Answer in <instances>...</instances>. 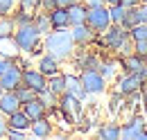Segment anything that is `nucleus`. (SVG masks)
Instances as JSON below:
<instances>
[{"mask_svg": "<svg viewBox=\"0 0 147 140\" xmlns=\"http://www.w3.org/2000/svg\"><path fill=\"white\" fill-rule=\"evenodd\" d=\"M109 16H111V23H115V25H120L125 16H127V7H122V5H111L109 7Z\"/></svg>", "mask_w": 147, "mask_h": 140, "instance_id": "nucleus-26", "label": "nucleus"}, {"mask_svg": "<svg viewBox=\"0 0 147 140\" xmlns=\"http://www.w3.org/2000/svg\"><path fill=\"white\" fill-rule=\"evenodd\" d=\"M104 2H107V5H109V7H111V5H120L122 0H104Z\"/></svg>", "mask_w": 147, "mask_h": 140, "instance_id": "nucleus-41", "label": "nucleus"}, {"mask_svg": "<svg viewBox=\"0 0 147 140\" xmlns=\"http://www.w3.org/2000/svg\"><path fill=\"white\" fill-rule=\"evenodd\" d=\"M20 84H23V70H20L18 66H16V61H14L11 68H7L0 75V88H2V90H16Z\"/></svg>", "mask_w": 147, "mask_h": 140, "instance_id": "nucleus-7", "label": "nucleus"}, {"mask_svg": "<svg viewBox=\"0 0 147 140\" xmlns=\"http://www.w3.org/2000/svg\"><path fill=\"white\" fill-rule=\"evenodd\" d=\"M143 81H145V77H143V75L127 72V75L118 81V93H120V95H134L138 88L143 86Z\"/></svg>", "mask_w": 147, "mask_h": 140, "instance_id": "nucleus-10", "label": "nucleus"}, {"mask_svg": "<svg viewBox=\"0 0 147 140\" xmlns=\"http://www.w3.org/2000/svg\"><path fill=\"white\" fill-rule=\"evenodd\" d=\"M18 52L20 50H18V45H16V41H14V36H0V57L14 59Z\"/></svg>", "mask_w": 147, "mask_h": 140, "instance_id": "nucleus-22", "label": "nucleus"}, {"mask_svg": "<svg viewBox=\"0 0 147 140\" xmlns=\"http://www.w3.org/2000/svg\"><path fill=\"white\" fill-rule=\"evenodd\" d=\"M120 5H122V7H136V5H138V0H122V2H120Z\"/></svg>", "mask_w": 147, "mask_h": 140, "instance_id": "nucleus-39", "label": "nucleus"}, {"mask_svg": "<svg viewBox=\"0 0 147 140\" xmlns=\"http://www.w3.org/2000/svg\"><path fill=\"white\" fill-rule=\"evenodd\" d=\"M23 84L25 86H30L34 93H43L45 88H48V77L41 72V70H23Z\"/></svg>", "mask_w": 147, "mask_h": 140, "instance_id": "nucleus-8", "label": "nucleus"}, {"mask_svg": "<svg viewBox=\"0 0 147 140\" xmlns=\"http://www.w3.org/2000/svg\"><path fill=\"white\" fill-rule=\"evenodd\" d=\"M38 100L43 102V106H45V108H55L57 102H59V95H55L52 90H48V88H45L43 93H38Z\"/></svg>", "mask_w": 147, "mask_h": 140, "instance_id": "nucleus-29", "label": "nucleus"}, {"mask_svg": "<svg viewBox=\"0 0 147 140\" xmlns=\"http://www.w3.org/2000/svg\"><path fill=\"white\" fill-rule=\"evenodd\" d=\"M48 18H50L52 30L70 27V23H68V9H66V7H55V9H50V11H48Z\"/></svg>", "mask_w": 147, "mask_h": 140, "instance_id": "nucleus-16", "label": "nucleus"}, {"mask_svg": "<svg viewBox=\"0 0 147 140\" xmlns=\"http://www.w3.org/2000/svg\"><path fill=\"white\" fill-rule=\"evenodd\" d=\"M11 9H14V0H0V18L11 16Z\"/></svg>", "mask_w": 147, "mask_h": 140, "instance_id": "nucleus-33", "label": "nucleus"}, {"mask_svg": "<svg viewBox=\"0 0 147 140\" xmlns=\"http://www.w3.org/2000/svg\"><path fill=\"white\" fill-rule=\"evenodd\" d=\"M0 93H2V88H0Z\"/></svg>", "mask_w": 147, "mask_h": 140, "instance_id": "nucleus-42", "label": "nucleus"}, {"mask_svg": "<svg viewBox=\"0 0 147 140\" xmlns=\"http://www.w3.org/2000/svg\"><path fill=\"white\" fill-rule=\"evenodd\" d=\"M118 108H120V93L113 95L111 102H109V111H111V113H118Z\"/></svg>", "mask_w": 147, "mask_h": 140, "instance_id": "nucleus-35", "label": "nucleus"}, {"mask_svg": "<svg viewBox=\"0 0 147 140\" xmlns=\"http://www.w3.org/2000/svg\"><path fill=\"white\" fill-rule=\"evenodd\" d=\"M122 68L127 70V72H136V75L147 77V63H145V59L138 57V54H127L122 59Z\"/></svg>", "mask_w": 147, "mask_h": 140, "instance_id": "nucleus-14", "label": "nucleus"}, {"mask_svg": "<svg viewBox=\"0 0 147 140\" xmlns=\"http://www.w3.org/2000/svg\"><path fill=\"white\" fill-rule=\"evenodd\" d=\"M43 45H45L48 54H52V57H55V59H59V61L70 59V57H73V52H75L73 34H70L66 27L48 32V34H45V41H43Z\"/></svg>", "mask_w": 147, "mask_h": 140, "instance_id": "nucleus-1", "label": "nucleus"}, {"mask_svg": "<svg viewBox=\"0 0 147 140\" xmlns=\"http://www.w3.org/2000/svg\"><path fill=\"white\" fill-rule=\"evenodd\" d=\"M38 70L45 75V77H50V75H57L59 72V59H55L52 54H43L41 59H38Z\"/></svg>", "mask_w": 147, "mask_h": 140, "instance_id": "nucleus-20", "label": "nucleus"}, {"mask_svg": "<svg viewBox=\"0 0 147 140\" xmlns=\"http://www.w3.org/2000/svg\"><path fill=\"white\" fill-rule=\"evenodd\" d=\"M7 129H9V124L5 120V115L0 113V136H7Z\"/></svg>", "mask_w": 147, "mask_h": 140, "instance_id": "nucleus-37", "label": "nucleus"}, {"mask_svg": "<svg viewBox=\"0 0 147 140\" xmlns=\"http://www.w3.org/2000/svg\"><path fill=\"white\" fill-rule=\"evenodd\" d=\"M97 57L95 54H79V59H77V66L82 70H93V68H97Z\"/></svg>", "mask_w": 147, "mask_h": 140, "instance_id": "nucleus-27", "label": "nucleus"}, {"mask_svg": "<svg viewBox=\"0 0 147 140\" xmlns=\"http://www.w3.org/2000/svg\"><path fill=\"white\" fill-rule=\"evenodd\" d=\"M20 108V100L16 97L14 90H2L0 93V113L2 115H11Z\"/></svg>", "mask_w": 147, "mask_h": 140, "instance_id": "nucleus-12", "label": "nucleus"}, {"mask_svg": "<svg viewBox=\"0 0 147 140\" xmlns=\"http://www.w3.org/2000/svg\"><path fill=\"white\" fill-rule=\"evenodd\" d=\"M129 38H134V41H147V25L145 23L131 25L129 27Z\"/></svg>", "mask_w": 147, "mask_h": 140, "instance_id": "nucleus-28", "label": "nucleus"}, {"mask_svg": "<svg viewBox=\"0 0 147 140\" xmlns=\"http://www.w3.org/2000/svg\"><path fill=\"white\" fill-rule=\"evenodd\" d=\"M57 108L61 111V115H63V120L68 124H75L79 120V115H82V100H77L75 95L70 93H61L59 95V102H57Z\"/></svg>", "mask_w": 147, "mask_h": 140, "instance_id": "nucleus-4", "label": "nucleus"}, {"mask_svg": "<svg viewBox=\"0 0 147 140\" xmlns=\"http://www.w3.org/2000/svg\"><path fill=\"white\" fill-rule=\"evenodd\" d=\"M97 5H104V0H86V7H97Z\"/></svg>", "mask_w": 147, "mask_h": 140, "instance_id": "nucleus-40", "label": "nucleus"}, {"mask_svg": "<svg viewBox=\"0 0 147 140\" xmlns=\"http://www.w3.org/2000/svg\"><path fill=\"white\" fill-rule=\"evenodd\" d=\"M14 41H16V45H18L20 52H38V48H41V32L36 30V25L30 20V23H23V25H16V30H14Z\"/></svg>", "mask_w": 147, "mask_h": 140, "instance_id": "nucleus-2", "label": "nucleus"}, {"mask_svg": "<svg viewBox=\"0 0 147 140\" xmlns=\"http://www.w3.org/2000/svg\"><path fill=\"white\" fill-rule=\"evenodd\" d=\"M20 108L25 111V115H27L30 120H38V118H43V115H45V111H48V108L43 106V102L38 100V95L34 97V100H30V102H23Z\"/></svg>", "mask_w": 147, "mask_h": 140, "instance_id": "nucleus-15", "label": "nucleus"}, {"mask_svg": "<svg viewBox=\"0 0 147 140\" xmlns=\"http://www.w3.org/2000/svg\"><path fill=\"white\" fill-rule=\"evenodd\" d=\"M97 70H100V75L104 79H109V77H113V72H115V63L113 61H102V63H97Z\"/></svg>", "mask_w": 147, "mask_h": 140, "instance_id": "nucleus-31", "label": "nucleus"}, {"mask_svg": "<svg viewBox=\"0 0 147 140\" xmlns=\"http://www.w3.org/2000/svg\"><path fill=\"white\" fill-rule=\"evenodd\" d=\"M30 129H32V133H34L36 138H48V136L52 133V122L43 115V118H38V120H32Z\"/></svg>", "mask_w": 147, "mask_h": 140, "instance_id": "nucleus-21", "label": "nucleus"}, {"mask_svg": "<svg viewBox=\"0 0 147 140\" xmlns=\"http://www.w3.org/2000/svg\"><path fill=\"white\" fill-rule=\"evenodd\" d=\"M38 7H41V0H20V11H25V14L34 16V11Z\"/></svg>", "mask_w": 147, "mask_h": 140, "instance_id": "nucleus-32", "label": "nucleus"}, {"mask_svg": "<svg viewBox=\"0 0 147 140\" xmlns=\"http://www.w3.org/2000/svg\"><path fill=\"white\" fill-rule=\"evenodd\" d=\"M79 79H82L84 90H86L88 95H100V93H104V88H107V79L100 75V70H97V68H93V70H82Z\"/></svg>", "mask_w": 147, "mask_h": 140, "instance_id": "nucleus-6", "label": "nucleus"}, {"mask_svg": "<svg viewBox=\"0 0 147 140\" xmlns=\"http://www.w3.org/2000/svg\"><path fill=\"white\" fill-rule=\"evenodd\" d=\"M145 120L143 118H134L131 122H127L122 129H120V136L122 138H136V140H147V131H145Z\"/></svg>", "mask_w": 147, "mask_h": 140, "instance_id": "nucleus-9", "label": "nucleus"}, {"mask_svg": "<svg viewBox=\"0 0 147 140\" xmlns=\"http://www.w3.org/2000/svg\"><path fill=\"white\" fill-rule=\"evenodd\" d=\"M97 136L104 140H118L120 138V127L118 124H104L100 131H97Z\"/></svg>", "mask_w": 147, "mask_h": 140, "instance_id": "nucleus-24", "label": "nucleus"}, {"mask_svg": "<svg viewBox=\"0 0 147 140\" xmlns=\"http://www.w3.org/2000/svg\"><path fill=\"white\" fill-rule=\"evenodd\" d=\"M14 93H16V97L20 100V104H23V102H30V100H34V97L38 95V93H34L30 86H25V84H20V86L16 88Z\"/></svg>", "mask_w": 147, "mask_h": 140, "instance_id": "nucleus-30", "label": "nucleus"}, {"mask_svg": "<svg viewBox=\"0 0 147 140\" xmlns=\"http://www.w3.org/2000/svg\"><path fill=\"white\" fill-rule=\"evenodd\" d=\"M86 25L93 32H104L111 25V16H109V7L97 5V7H88L86 11Z\"/></svg>", "mask_w": 147, "mask_h": 140, "instance_id": "nucleus-5", "label": "nucleus"}, {"mask_svg": "<svg viewBox=\"0 0 147 140\" xmlns=\"http://www.w3.org/2000/svg\"><path fill=\"white\" fill-rule=\"evenodd\" d=\"M9 120H7V124L11 127V129H18V131H27L30 129V124H32V120L25 115V111L23 108H18L16 113H11V115H7Z\"/></svg>", "mask_w": 147, "mask_h": 140, "instance_id": "nucleus-19", "label": "nucleus"}, {"mask_svg": "<svg viewBox=\"0 0 147 140\" xmlns=\"http://www.w3.org/2000/svg\"><path fill=\"white\" fill-rule=\"evenodd\" d=\"M134 43H136V54L147 59V41H134Z\"/></svg>", "mask_w": 147, "mask_h": 140, "instance_id": "nucleus-34", "label": "nucleus"}, {"mask_svg": "<svg viewBox=\"0 0 147 140\" xmlns=\"http://www.w3.org/2000/svg\"><path fill=\"white\" fill-rule=\"evenodd\" d=\"M11 66H14V59H9V57H0V75H2L7 68H11Z\"/></svg>", "mask_w": 147, "mask_h": 140, "instance_id": "nucleus-36", "label": "nucleus"}, {"mask_svg": "<svg viewBox=\"0 0 147 140\" xmlns=\"http://www.w3.org/2000/svg\"><path fill=\"white\" fill-rule=\"evenodd\" d=\"M102 34H104V43L109 45L111 50L127 52V48H129V30H127V27L111 23V25L104 30V32H102Z\"/></svg>", "mask_w": 147, "mask_h": 140, "instance_id": "nucleus-3", "label": "nucleus"}, {"mask_svg": "<svg viewBox=\"0 0 147 140\" xmlns=\"http://www.w3.org/2000/svg\"><path fill=\"white\" fill-rule=\"evenodd\" d=\"M66 93H70V95H75L77 100H86V90H84V84H82V79L77 77V75H66Z\"/></svg>", "mask_w": 147, "mask_h": 140, "instance_id": "nucleus-17", "label": "nucleus"}, {"mask_svg": "<svg viewBox=\"0 0 147 140\" xmlns=\"http://www.w3.org/2000/svg\"><path fill=\"white\" fill-rule=\"evenodd\" d=\"M143 2H147V0H143Z\"/></svg>", "mask_w": 147, "mask_h": 140, "instance_id": "nucleus-43", "label": "nucleus"}, {"mask_svg": "<svg viewBox=\"0 0 147 140\" xmlns=\"http://www.w3.org/2000/svg\"><path fill=\"white\" fill-rule=\"evenodd\" d=\"M75 2H79V0H55L57 7H70V5H75Z\"/></svg>", "mask_w": 147, "mask_h": 140, "instance_id": "nucleus-38", "label": "nucleus"}, {"mask_svg": "<svg viewBox=\"0 0 147 140\" xmlns=\"http://www.w3.org/2000/svg\"><path fill=\"white\" fill-rule=\"evenodd\" d=\"M70 34H73L75 45H88V43H93V41H95V32H93V30L88 27V25H86V23L73 25Z\"/></svg>", "mask_w": 147, "mask_h": 140, "instance_id": "nucleus-13", "label": "nucleus"}, {"mask_svg": "<svg viewBox=\"0 0 147 140\" xmlns=\"http://www.w3.org/2000/svg\"><path fill=\"white\" fill-rule=\"evenodd\" d=\"M32 23L36 25V30L41 32V34H48V32L52 30V25H50V18H48V14H34V16H32Z\"/></svg>", "mask_w": 147, "mask_h": 140, "instance_id": "nucleus-25", "label": "nucleus"}, {"mask_svg": "<svg viewBox=\"0 0 147 140\" xmlns=\"http://www.w3.org/2000/svg\"><path fill=\"white\" fill-rule=\"evenodd\" d=\"M66 9H68V23H70V27H73V25H79V23H86V11H88L86 5L75 2V5L66 7Z\"/></svg>", "mask_w": 147, "mask_h": 140, "instance_id": "nucleus-18", "label": "nucleus"}, {"mask_svg": "<svg viewBox=\"0 0 147 140\" xmlns=\"http://www.w3.org/2000/svg\"><path fill=\"white\" fill-rule=\"evenodd\" d=\"M140 23H145L147 25V5H136V7H129L127 9V16L125 20L120 23L122 27H131V25H140Z\"/></svg>", "mask_w": 147, "mask_h": 140, "instance_id": "nucleus-11", "label": "nucleus"}, {"mask_svg": "<svg viewBox=\"0 0 147 140\" xmlns=\"http://www.w3.org/2000/svg\"><path fill=\"white\" fill-rule=\"evenodd\" d=\"M48 90H52L55 95L66 93V75H61V72L50 75V77H48Z\"/></svg>", "mask_w": 147, "mask_h": 140, "instance_id": "nucleus-23", "label": "nucleus"}]
</instances>
